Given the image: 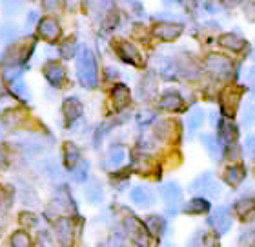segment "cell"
Here are the masks:
<instances>
[{"mask_svg":"<svg viewBox=\"0 0 255 247\" xmlns=\"http://www.w3.org/2000/svg\"><path fill=\"white\" fill-rule=\"evenodd\" d=\"M77 75H79L80 84L84 87H95L97 85V64L93 53L88 48H84L79 55L77 62Z\"/></svg>","mask_w":255,"mask_h":247,"instance_id":"obj_1","label":"cell"},{"mask_svg":"<svg viewBox=\"0 0 255 247\" xmlns=\"http://www.w3.org/2000/svg\"><path fill=\"white\" fill-rule=\"evenodd\" d=\"M243 87L239 85H232V87H226V89L221 93V109L226 116H234L235 111H237V105L241 102V96H243Z\"/></svg>","mask_w":255,"mask_h":247,"instance_id":"obj_2","label":"cell"},{"mask_svg":"<svg viewBox=\"0 0 255 247\" xmlns=\"http://www.w3.org/2000/svg\"><path fill=\"white\" fill-rule=\"evenodd\" d=\"M191 189L197 191V193H202V195L210 196V198H219V196H221V185H219L217 180L212 176V173L201 174V176L193 182Z\"/></svg>","mask_w":255,"mask_h":247,"instance_id":"obj_3","label":"cell"},{"mask_svg":"<svg viewBox=\"0 0 255 247\" xmlns=\"http://www.w3.org/2000/svg\"><path fill=\"white\" fill-rule=\"evenodd\" d=\"M206 68L210 69L213 75H217L221 79H226V77L232 75V60L226 58L224 55L212 53V55L206 58Z\"/></svg>","mask_w":255,"mask_h":247,"instance_id":"obj_4","label":"cell"},{"mask_svg":"<svg viewBox=\"0 0 255 247\" xmlns=\"http://www.w3.org/2000/svg\"><path fill=\"white\" fill-rule=\"evenodd\" d=\"M210 222V226L219 233V235H224V233L230 231V227H232V218H230V213L228 209H224V207H219V209L213 211V215L208 218Z\"/></svg>","mask_w":255,"mask_h":247,"instance_id":"obj_5","label":"cell"},{"mask_svg":"<svg viewBox=\"0 0 255 247\" xmlns=\"http://www.w3.org/2000/svg\"><path fill=\"white\" fill-rule=\"evenodd\" d=\"M126 229L128 233H129V237H131V240L137 246L140 247H148V233H146V227H144V224H140L138 220H135V218H128L126 220Z\"/></svg>","mask_w":255,"mask_h":247,"instance_id":"obj_6","label":"cell"},{"mask_svg":"<svg viewBox=\"0 0 255 247\" xmlns=\"http://www.w3.org/2000/svg\"><path fill=\"white\" fill-rule=\"evenodd\" d=\"M129 198L135 205H140V207H149L153 205L155 195L153 191L149 189L148 185H135L131 191H129Z\"/></svg>","mask_w":255,"mask_h":247,"instance_id":"obj_7","label":"cell"},{"mask_svg":"<svg viewBox=\"0 0 255 247\" xmlns=\"http://www.w3.org/2000/svg\"><path fill=\"white\" fill-rule=\"evenodd\" d=\"M160 196L168 207H177L182 202V189L175 182H168V184L160 185Z\"/></svg>","mask_w":255,"mask_h":247,"instance_id":"obj_8","label":"cell"},{"mask_svg":"<svg viewBox=\"0 0 255 247\" xmlns=\"http://www.w3.org/2000/svg\"><path fill=\"white\" fill-rule=\"evenodd\" d=\"M155 37H159L160 40H166V42H170V40H175L179 35L182 33V24H173V22H160L157 24L153 29Z\"/></svg>","mask_w":255,"mask_h":247,"instance_id":"obj_9","label":"cell"},{"mask_svg":"<svg viewBox=\"0 0 255 247\" xmlns=\"http://www.w3.org/2000/svg\"><path fill=\"white\" fill-rule=\"evenodd\" d=\"M117 53H119V57L123 58L124 62L133 64V66H137V68H140V66H142V57H140L138 49L135 48L133 44L119 42L117 44Z\"/></svg>","mask_w":255,"mask_h":247,"instance_id":"obj_10","label":"cell"},{"mask_svg":"<svg viewBox=\"0 0 255 247\" xmlns=\"http://www.w3.org/2000/svg\"><path fill=\"white\" fill-rule=\"evenodd\" d=\"M33 48H35V42H33V40H29V44L22 42V44H18V46H15V48L9 51V55H7L9 66H18V64L26 62L27 58H29V55H31Z\"/></svg>","mask_w":255,"mask_h":247,"instance_id":"obj_11","label":"cell"},{"mask_svg":"<svg viewBox=\"0 0 255 247\" xmlns=\"http://www.w3.org/2000/svg\"><path fill=\"white\" fill-rule=\"evenodd\" d=\"M38 35L44 38V40H48V42H53L57 40L60 35V26L59 22L55 20V18H42V20L38 22Z\"/></svg>","mask_w":255,"mask_h":247,"instance_id":"obj_12","label":"cell"},{"mask_svg":"<svg viewBox=\"0 0 255 247\" xmlns=\"http://www.w3.org/2000/svg\"><path fill=\"white\" fill-rule=\"evenodd\" d=\"M44 77L48 79V82L55 87H60L64 84V79H66V71L60 64L57 62H49L44 66Z\"/></svg>","mask_w":255,"mask_h":247,"instance_id":"obj_13","label":"cell"},{"mask_svg":"<svg viewBox=\"0 0 255 247\" xmlns=\"http://www.w3.org/2000/svg\"><path fill=\"white\" fill-rule=\"evenodd\" d=\"M55 231H57V237H59V242L64 247H69L73 244V227H71V220L68 218H59L57 224H55Z\"/></svg>","mask_w":255,"mask_h":247,"instance_id":"obj_14","label":"cell"},{"mask_svg":"<svg viewBox=\"0 0 255 247\" xmlns=\"http://www.w3.org/2000/svg\"><path fill=\"white\" fill-rule=\"evenodd\" d=\"M159 105L166 111H181L184 102H182L181 95L177 91H166L164 95H162V98H160Z\"/></svg>","mask_w":255,"mask_h":247,"instance_id":"obj_15","label":"cell"},{"mask_svg":"<svg viewBox=\"0 0 255 247\" xmlns=\"http://www.w3.org/2000/svg\"><path fill=\"white\" fill-rule=\"evenodd\" d=\"M219 44H221L223 48L232 49V51H237V53L243 51V49L248 46L245 38L237 37V35H232V33H226V35H223V37L219 38Z\"/></svg>","mask_w":255,"mask_h":247,"instance_id":"obj_16","label":"cell"},{"mask_svg":"<svg viewBox=\"0 0 255 247\" xmlns=\"http://www.w3.org/2000/svg\"><path fill=\"white\" fill-rule=\"evenodd\" d=\"M62 109H64V116H66V122H68V124L75 122L80 115H82V104H80L77 98H68V100H66Z\"/></svg>","mask_w":255,"mask_h":247,"instance_id":"obj_17","label":"cell"},{"mask_svg":"<svg viewBox=\"0 0 255 247\" xmlns=\"http://www.w3.org/2000/svg\"><path fill=\"white\" fill-rule=\"evenodd\" d=\"M224 178L230 185H239L246 178V169L243 165H230L224 173Z\"/></svg>","mask_w":255,"mask_h":247,"instance_id":"obj_18","label":"cell"},{"mask_svg":"<svg viewBox=\"0 0 255 247\" xmlns=\"http://www.w3.org/2000/svg\"><path fill=\"white\" fill-rule=\"evenodd\" d=\"M219 138H221L224 144H234L235 138H237V127H235L232 122H221Z\"/></svg>","mask_w":255,"mask_h":247,"instance_id":"obj_19","label":"cell"},{"mask_svg":"<svg viewBox=\"0 0 255 247\" xmlns=\"http://www.w3.org/2000/svg\"><path fill=\"white\" fill-rule=\"evenodd\" d=\"M113 100H115V105L119 109L126 107L129 104V89L124 84H117L115 89H113Z\"/></svg>","mask_w":255,"mask_h":247,"instance_id":"obj_20","label":"cell"},{"mask_svg":"<svg viewBox=\"0 0 255 247\" xmlns=\"http://www.w3.org/2000/svg\"><path fill=\"white\" fill-rule=\"evenodd\" d=\"M208 209H210V202L202 198L190 200L186 204V207H184V211H186L188 215H202V213H206Z\"/></svg>","mask_w":255,"mask_h":247,"instance_id":"obj_21","label":"cell"},{"mask_svg":"<svg viewBox=\"0 0 255 247\" xmlns=\"http://www.w3.org/2000/svg\"><path fill=\"white\" fill-rule=\"evenodd\" d=\"M64 164L69 169H73L79 164V149L75 148L73 144H66L64 146Z\"/></svg>","mask_w":255,"mask_h":247,"instance_id":"obj_22","label":"cell"},{"mask_svg":"<svg viewBox=\"0 0 255 247\" xmlns=\"http://www.w3.org/2000/svg\"><path fill=\"white\" fill-rule=\"evenodd\" d=\"M202 122H204V111L202 109H193L188 115V133L193 135V133L202 126Z\"/></svg>","mask_w":255,"mask_h":247,"instance_id":"obj_23","label":"cell"},{"mask_svg":"<svg viewBox=\"0 0 255 247\" xmlns=\"http://www.w3.org/2000/svg\"><path fill=\"white\" fill-rule=\"evenodd\" d=\"M16 37H18V27L15 24H2L0 26V40L4 44L13 42Z\"/></svg>","mask_w":255,"mask_h":247,"instance_id":"obj_24","label":"cell"},{"mask_svg":"<svg viewBox=\"0 0 255 247\" xmlns=\"http://www.w3.org/2000/svg\"><path fill=\"white\" fill-rule=\"evenodd\" d=\"M84 195L91 204H99V202H102V198H104V195H102V187L99 182H91V184L86 187Z\"/></svg>","mask_w":255,"mask_h":247,"instance_id":"obj_25","label":"cell"},{"mask_svg":"<svg viewBox=\"0 0 255 247\" xmlns=\"http://www.w3.org/2000/svg\"><path fill=\"white\" fill-rule=\"evenodd\" d=\"M235 213H237L243 220H246V215H248V218L252 220V216H254V200H241V202H237V204H235Z\"/></svg>","mask_w":255,"mask_h":247,"instance_id":"obj_26","label":"cell"},{"mask_svg":"<svg viewBox=\"0 0 255 247\" xmlns=\"http://www.w3.org/2000/svg\"><path fill=\"white\" fill-rule=\"evenodd\" d=\"M22 120H24V113H22L20 109H9L4 115V124L5 126H9V127L18 126Z\"/></svg>","mask_w":255,"mask_h":247,"instance_id":"obj_27","label":"cell"},{"mask_svg":"<svg viewBox=\"0 0 255 247\" xmlns=\"http://www.w3.org/2000/svg\"><path fill=\"white\" fill-rule=\"evenodd\" d=\"M140 89H142V95L146 96V98L153 96V93L157 91V82H155L153 73H149L148 77L142 80V84H140Z\"/></svg>","mask_w":255,"mask_h":247,"instance_id":"obj_28","label":"cell"},{"mask_svg":"<svg viewBox=\"0 0 255 247\" xmlns=\"http://www.w3.org/2000/svg\"><path fill=\"white\" fill-rule=\"evenodd\" d=\"M31 240L26 231H15L11 237V247H29Z\"/></svg>","mask_w":255,"mask_h":247,"instance_id":"obj_29","label":"cell"},{"mask_svg":"<svg viewBox=\"0 0 255 247\" xmlns=\"http://www.w3.org/2000/svg\"><path fill=\"white\" fill-rule=\"evenodd\" d=\"M146 226L149 227V231L153 233V235H162V231H164V227H166V222L162 220V218H159V216H149L148 220H146Z\"/></svg>","mask_w":255,"mask_h":247,"instance_id":"obj_30","label":"cell"},{"mask_svg":"<svg viewBox=\"0 0 255 247\" xmlns=\"http://www.w3.org/2000/svg\"><path fill=\"white\" fill-rule=\"evenodd\" d=\"M88 169H90V165H88V162H80L75 165L73 169H71V173H73V178L77 180V182H84L86 178H88Z\"/></svg>","mask_w":255,"mask_h":247,"instance_id":"obj_31","label":"cell"},{"mask_svg":"<svg viewBox=\"0 0 255 247\" xmlns=\"http://www.w3.org/2000/svg\"><path fill=\"white\" fill-rule=\"evenodd\" d=\"M9 89H11V93L15 96H18V98H24L26 100L27 96V89H26V85H24V82H22L20 79H16V80H13V82H9Z\"/></svg>","mask_w":255,"mask_h":247,"instance_id":"obj_32","label":"cell"},{"mask_svg":"<svg viewBox=\"0 0 255 247\" xmlns=\"http://www.w3.org/2000/svg\"><path fill=\"white\" fill-rule=\"evenodd\" d=\"M75 51H77V42H75V38L69 37L68 40L60 46V55H62L64 58H71V57H75Z\"/></svg>","mask_w":255,"mask_h":247,"instance_id":"obj_33","label":"cell"},{"mask_svg":"<svg viewBox=\"0 0 255 247\" xmlns=\"http://www.w3.org/2000/svg\"><path fill=\"white\" fill-rule=\"evenodd\" d=\"M124 158H126V151H124L123 148H113L112 149V153H110V164L112 165H115V167H119L121 164L124 162Z\"/></svg>","mask_w":255,"mask_h":247,"instance_id":"obj_34","label":"cell"},{"mask_svg":"<svg viewBox=\"0 0 255 247\" xmlns=\"http://www.w3.org/2000/svg\"><path fill=\"white\" fill-rule=\"evenodd\" d=\"M20 7H22V0H2V9H4L5 15L18 13Z\"/></svg>","mask_w":255,"mask_h":247,"instance_id":"obj_35","label":"cell"},{"mask_svg":"<svg viewBox=\"0 0 255 247\" xmlns=\"http://www.w3.org/2000/svg\"><path fill=\"white\" fill-rule=\"evenodd\" d=\"M20 73H22V68L20 66H7L4 69V79L5 82H13V80L20 79Z\"/></svg>","mask_w":255,"mask_h":247,"instance_id":"obj_36","label":"cell"},{"mask_svg":"<svg viewBox=\"0 0 255 247\" xmlns=\"http://www.w3.org/2000/svg\"><path fill=\"white\" fill-rule=\"evenodd\" d=\"M201 142L206 146V149L210 153H212L213 157L217 155V138L215 137H212V135H202L201 137Z\"/></svg>","mask_w":255,"mask_h":247,"instance_id":"obj_37","label":"cell"},{"mask_svg":"<svg viewBox=\"0 0 255 247\" xmlns=\"http://www.w3.org/2000/svg\"><path fill=\"white\" fill-rule=\"evenodd\" d=\"M171 127H173V124H171V122H168V120H164V122H160L159 126L155 127V133H157V137L166 138L171 133Z\"/></svg>","mask_w":255,"mask_h":247,"instance_id":"obj_38","label":"cell"},{"mask_svg":"<svg viewBox=\"0 0 255 247\" xmlns=\"http://www.w3.org/2000/svg\"><path fill=\"white\" fill-rule=\"evenodd\" d=\"M22 224H29V226H37V216L33 213H22L20 215Z\"/></svg>","mask_w":255,"mask_h":247,"instance_id":"obj_39","label":"cell"},{"mask_svg":"<svg viewBox=\"0 0 255 247\" xmlns=\"http://www.w3.org/2000/svg\"><path fill=\"white\" fill-rule=\"evenodd\" d=\"M243 122H245L246 126H250L252 122H254V107H252V104L246 107L245 115H243Z\"/></svg>","mask_w":255,"mask_h":247,"instance_id":"obj_40","label":"cell"},{"mask_svg":"<svg viewBox=\"0 0 255 247\" xmlns=\"http://www.w3.org/2000/svg\"><path fill=\"white\" fill-rule=\"evenodd\" d=\"M5 167H7V158H5L4 153L0 151V171H4Z\"/></svg>","mask_w":255,"mask_h":247,"instance_id":"obj_41","label":"cell"},{"mask_svg":"<svg viewBox=\"0 0 255 247\" xmlns=\"http://www.w3.org/2000/svg\"><path fill=\"white\" fill-rule=\"evenodd\" d=\"M57 4H59V0H44V5H46L48 9H55Z\"/></svg>","mask_w":255,"mask_h":247,"instance_id":"obj_42","label":"cell"},{"mask_svg":"<svg viewBox=\"0 0 255 247\" xmlns=\"http://www.w3.org/2000/svg\"><path fill=\"white\" fill-rule=\"evenodd\" d=\"M248 153H250V155H254V137L248 138Z\"/></svg>","mask_w":255,"mask_h":247,"instance_id":"obj_43","label":"cell"},{"mask_svg":"<svg viewBox=\"0 0 255 247\" xmlns=\"http://www.w3.org/2000/svg\"><path fill=\"white\" fill-rule=\"evenodd\" d=\"M248 13H250V20H254V0H250V5H248Z\"/></svg>","mask_w":255,"mask_h":247,"instance_id":"obj_44","label":"cell"},{"mask_svg":"<svg viewBox=\"0 0 255 247\" xmlns=\"http://www.w3.org/2000/svg\"><path fill=\"white\" fill-rule=\"evenodd\" d=\"M239 2L241 0H224V5H228L230 7V5H235V4H239Z\"/></svg>","mask_w":255,"mask_h":247,"instance_id":"obj_45","label":"cell"},{"mask_svg":"<svg viewBox=\"0 0 255 247\" xmlns=\"http://www.w3.org/2000/svg\"><path fill=\"white\" fill-rule=\"evenodd\" d=\"M38 247H44V246H42V244H40V246H38Z\"/></svg>","mask_w":255,"mask_h":247,"instance_id":"obj_46","label":"cell"},{"mask_svg":"<svg viewBox=\"0 0 255 247\" xmlns=\"http://www.w3.org/2000/svg\"><path fill=\"white\" fill-rule=\"evenodd\" d=\"M0 135H2V131H0Z\"/></svg>","mask_w":255,"mask_h":247,"instance_id":"obj_47","label":"cell"}]
</instances>
